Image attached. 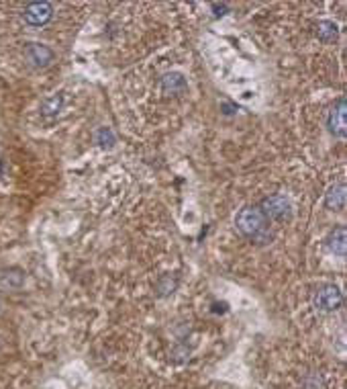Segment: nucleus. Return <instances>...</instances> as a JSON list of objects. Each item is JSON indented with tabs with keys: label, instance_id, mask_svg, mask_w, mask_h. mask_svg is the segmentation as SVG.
I'll return each mask as SVG.
<instances>
[{
	"label": "nucleus",
	"instance_id": "1",
	"mask_svg": "<svg viewBox=\"0 0 347 389\" xmlns=\"http://www.w3.org/2000/svg\"><path fill=\"white\" fill-rule=\"evenodd\" d=\"M235 225L237 230L254 240V242L266 244L268 240H272V234L268 230V219L264 218V213L259 211V207H245L237 213V219H235Z\"/></svg>",
	"mask_w": 347,
	"mask_h": 389
},
{
	"label": "nucleus",
	"instance_id": "2",
	"mask_svg": "<svg viewBox=\"0 0 347 389\" xmlns=\"http://www.w3.org/2000/svg\"><path fill=\"white\" fill-rule=\"evenodd\" d=\"M259 211L264 213V218L268 221H286L292 216V207L290 201L284 194H272L266 197L259 205Z\"/></svg>",
	"mask_w": 347,
	"mask_h": 389
},
{
	"label": "nucleus",
	"instance_id": "3",
	"mask_svg": "<svg viewBox=\"0 0 347 389\" xmlns=\"http://www.w3.org/2000/svg\"><path fill=\"white\" fill-rule=\"evenodd\" d=\"M313 303H315V308H317L319 312H325V314L335 312V310H339L341 303H343V293H341V289H339L337 285L327 283V285H321V287L317 289L315 297H313Z\"/></svg>",
	"mask_w": 347,
	"mask_h": 389
},
{
	"label": "nucleus",
	"instance_id": "4",
	"mask_svg": "<svg viewBox=\"0 0 347 389\" xmlns=\"http://www.w3.org/2000/svg\"><path fill=\"white\" fill-rule=\"evenodd\" d=\"M51 17H53V6L46 0L29 2L23 11L25 23L31 25V27H43L51 21Z\"/></svg>",
	"mask_w": 347,
	"mask_h": 389
},
{
	"label": "nucleus",
	"instance_id": "5",
	"mask_svg": "<svg viewBox=\"0 0 347 389\" xmlns=\"http://www.w3.org/2000/svg\"><path fill=\"white\" fill-rule=\"evenodd\" d=\"M346 115H347V100L346 97H339L337 98V103L331 107V111H329V119H327L329 131H331L335 138H339V140H343L347 133Z\"/></svg>",
	"mask_w": 347,
	"mask_h": 389
},
{
	"label": "nucleus",
	"instance_id": "6",
	"mask_svg": "<svg viewBox=\"0 0 347 389\" xmlns=\"http://www.w3.org/2000/svg\"><path fill=\"white\" fill-rule=\"evenodd\" d=\"M53 49H49L43 44H29L25 48V60L33 66V68H47L53 62Z\"/></svg>",
	"mask_w": 347,
	"mask_h": 389
},
{
	"label": "nucleus",
	"instance_id": "7",
	"mask_svg": "<svg viewBox=\"0 0 347 389\" xmlns=\"http://www.w3.org/2000/svg\"><path fill=\"white\" fill-rule=\"evenodd\" d=\"M327 246H329V250L333 252V254H337V256H346L347 252V230L346 228H335L331 234H329V238H327Z\"/></svg>",
	"mask_w": 347,
	"mask_h": 389
},
{
	"label": "nucleus",
	"instance_id": "8",
	"mask_svg": "<svg viewBox=\"0 0 347 389\" xmlns=\"http://www.w3.org/2000/svg\"><path fill=\"white\" fill-rule=\"evenodd\" d=\"M325 205L329 209H333V211H339V209L346 207V185L343 183H337V185H333L327 191V194H325Z\"/></svg>",
	"mask_w": 347,
	"mask_h": 389
},
{
	"label": "nucleus",
	"instance_id": "9",
	"mask_svg": "<svg viewBox=\"0 0 347 389\" xmlns=\"http://www.w3.org/2000/svg\"><path fill=\"white\" fill-rule=\"evenodd\" d=\"M162 88L165 95H180L186 91V80L182 74H165L162 78Z\"/></svg>",
	"mask_w": 347,
	"mask_h": 389
},
{
	"label": "nucleus",
	"instance_id": "10",
	"mask_svg": "<svg viewBox=\"0 0 347 389\" xmlns=\"http://www.w3.org/2000/svg\"><path fill=\"white\" fill-rule=\"evenodd\" d=\"M317 37L323 44H333L339 37V29L333 21H319L317 23Z\"/></svg>",
	"mask_w": 347,
	"mask_h": 389
},
{
	"label": "nucleus",
	"instance_id": "11",
	"mask_svg": "<svg viewBox=\"0 0 347 389\" xmlns=\"http://www.w3.org/2000/svg\"><path fill=\"white\" fill-rule=\"evenodd\" d=\"M62 107H64V97L62 95H53V97L46 98L41 103V115L46 119H51V117H55L62 111Z\"/></svg>",
	"mask_w": 347,
	"mask_h": 389
},
{
	"label": "nucleus",
	"instance_id": "12",
	"mask_svg": "<svg viewBox=\"0 0 347 389\" xmlns=\"http://www.w3.org/2000/svg\"><path fill=\"white\" fill-rule=\"evenodd\" d=\"M25 281V275L23 270H19V268H13V270H8V272H4L2 275V285H6V287H15V289H19L21 285H23Z\"/></svg>",
	"mask_w": 347,
	"mask_h": 389
},
{
	"label": "nucleus",
	"instance_id": "13",
	"mask_svg": "<svg viewBox=\"0 0 347 389\" xmlns=\"http://www.w3.org/2000/svg\"><path fill=\"white\" fill-rule=\"evenodd\" d=\"M98 144L102 147H113V144H115V136H113V131H111L109 127H102V129L98 131Z\"/></svg>",
	"mask_w": 347,
	"mask_h": 389
},
{
	"label": "nucleus",
	"instance_id": "14",
	"mask_svg": "<svg viewBox=\"0 0 347 389\" xmlns=\"http://www.w3.org/2000/svg\"><path fill=\"white\" fill-rule=\"evenodd\" d=\"M176 289V281H172L170 277H165L162 283H160V291H162V295H168V293H172Z\"/></svg>",
	"mask_w": 347,
	"mask_h": 389
}]
</instances>
